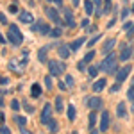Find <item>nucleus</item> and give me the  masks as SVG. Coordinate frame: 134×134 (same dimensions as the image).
I'll return each mask as SVG.
<instances>
[{"instance_id":"nucleus-46","label":"nucleus","mask_w":134,"mask_h":134,"mask_svg":"<svg viewBox=\"0 0 134 134\" xmlns=\"http://www.w3.org/2000/svg\"><path fill=\"white\" fill-rule=\"evenodd\" d=\"M21 134H32V132H29V131H27L25 127H21Z\"/></svg>"},{"instance_id":"nucleus-50","label":"nucleus","mask_w":134,"mask_h":134,"mask_svg":"<svg viewBox=\"0 0 134 134\" xmlns=\"http://www.w3.org/2000/svg\"><path fill=\"white\" fill-rule=\"evenodd\" d=\"M90 134H98V131H97V129H91V132Z\"/></svg>"},{"instance_id":"nucleus-23","label":"nucleus","mask_w":134,"mask_h":134,"mask_svg":"<svg viewBox=\"0 0 134 134\" xmlns=\"http://www.w3.org/2000/svg\"><path fill=\"white\" fill-rule=\"evenodd\" d=\"M38 31L41 32V34H50V27H48V25H45V23H41V21H40V29H38Z\"/></svg>"},{"instance_id":"nucleus-52","label":"nucleus","mask_w":134,"mask_h":134,"mask_svg":"<svg viewBox=\"0 0 134 134\" xmlns=\"http://www.w3.org/2000/svg\"><path fill=\"white\" fill-rule=\"evenodd\" d=\"M2 105H4V100H2V98H0V107H2Z\"/></svg>"},{"instance_id":"nucleus-27","label":"nucleus","mask_w":134,"mask_h":134,"mask_svg":"<svg viewBox=\"0 0 134 134\" xmlns=\"http://www.w3.org/2000/svg\"><path fill=\"white\" fill-rule=\"evenodd\" d=\"M95 122H97V113H95V111H91V114H90V129H93V127H95Z\"/></svg>"},{"instance_id":"nucleus-25","label":"nucleus","mask_w":134,"mask_h":134,"mask_svg":"<svg viewBox=\"0 0 134 134\" xmlns=\"http://www.w3.org/2000/svg\"><path fill=\"white\" fill-rule=\"evenodd\" d=\"M93 57H95V52L90 50L88 54H86V55H84V63H86V64H88V63H91V61H93Z\"/></svg>"},{"instance_id":"nucleus-6","label":"nucleus","mask_w":134,"mask_h":134,"mask_svg":"<svg viewBox=\"0 0 134 134\" xmlns=\"http://www.w3.org/2000/svg\"><path fill=\"white\" fill-rule=\"evenodd\" d=\"M50 120H52V105L50 104H45V107L41 111V122L43 124H48Z\"/></svg>"},{"instance_id":"nucleus-13","label":"nucleus","mask_w":134,"mask_h":134,"mask_svg":"<svg viewBox=\"0 0 134 134\" xmlns=\"http://www.w3.org/2000/svg\"><path fill=\"white\" fill-rule=\"evenodd\" d=\"M105 79H98V81H97V82L93 84V91L95 93H100V91H104V88H105Z\"/></svg>"},{"instance_id":"nucleus-40","label":"nucleus","mask_w":134,"mask_h":134,"mask_svg":"<svg viewBox=\"0 0 134 134\" xmlns=\"http://www.w3.org/2000/svg\"><path fill=\"white\" fill-rule=\"evenodd\" d=\"M59 90H63V91H66V90H68V86H66V82H59Z\"/></svg>"},{"instance_id":"nucleus-2","label":"nucleus","mask_w":134,"mask_h":134,"mask_svg":"<svg viewBox=\"0 0 134 134\" xmlns=\"http://www.w3.org/2000/svg\"><path fill=\"white\" fill-rule=\"evenodd\" d=\"M66 70V66H64V63H59V61H48V72L50 75H59Z\"/></svg>"},{"instance_id":"nucleus-49","label":"nucleus","mask_w":134,"mask_h":134,"mask_svg":"<svg viewBox=\"0 0 134 134\" xmlns=\"http://www.w3.org/2000/svg\"><path fill=\"white\" fill-rule=\"evenodd\" d=\"M54 4H57V5H63V0H54Z\"/></svg>"},{"instance_id":"nucleus-28","label":"nucleus","mask_w":134,"mask_h":134,"mask_svg":"<svg viewBox=\"0 0 134 134\" xmlns=\"http://www.w3.org/2000/svg\"><path fill=\"white\" fill-rule=\"evenodd\" d=\"M111 11V0H105V5H104V9H102V14H107Z\"/></svg>"},{"instance_id":"nucleus-35","label":"nucleus","mask_w":134,"mask_h":134,"mask_svg":"<svg viewBox=\"0 0 134 134\" xmlns=\"http://www.w3.org/2000/svg\"><path fill=\"white\" fill-rule=\"evenodd\" d=\"M23 109H25V111H27V113H32V111H34V107H32L31 104H27V102L23 104Z\"/></svg>"},{"instance_id":"nucleus-20","label":"nucleus","mask_w":134,"mask_h":134,"mask_svg":"<svg viewBox=\"0 0 134 134\" xmlns=\"http://www.w3.org/2000/svg\"><path fill=\"white\" fill-rule=\"evenodd\" d=\"M54 100H55V111L61 114V111L64 109V102H63V98H61V97H55Z\"/></svg>"},{"instance_id":"nucleus-39","label":"nucleus","mask_w":134,"mask_h":134,"mask_svg":"<svg viewBox=\"0 0 134 134\" xmlns=\"http://www.w3.org/2000/svg\"><path fill=\"white\" fill-rule=\"evenodd\" d=\"M88 25H90V20H88V18H84V20L81 21V27H88Z\"/></svg>"},{"instance_id":"nucleus-29","label":"nucleus","mask_w":134,"mask_h":134,"mask_svg":"<svg viewBox=\"0 0 134 134\" xmlns=\"http://www.w3.org/2000/svg\"><path fill=\"white\" fill-rule=\"evenodd\" d=\"M100 38H102V36H100V34H97V36H95V38H91V40H90V41H88V47H93V45H95V43L98 41V40H100Z\"/></svg>"},{"instance_id":"nucleus-8","label":"nucleus","mask_w":134,"mask_h":134,"mask_svg":"<svg viewBox=\"0 0 134 134\" xmlns=\"http://www.w3.org/2000/svg\"><path fill=\"white\" fill-rule=\"evenodd\" d=\"M57 52H59V57H61V59H68L72 50H70V47H68V45H59Z\"/></svg>"},{"instance_id":"nucleus-51","label":"nucleus","mask_w":134,"mask_h":134,"mask_svg":"<svg viewBox=\"0 0 134 134\" xmlns=\"http://www.w3.org/2000/svg\"><path fill=\"white\" fill-rule=\"evenodd\" d=\"M131 88L134 90V77H132V82H131Z\"/></svg>"},{"instance_id":"nucleus-42","label":"nucleus","mask_w":134,"mask_h":134,"mask_svg":"<svg viewBox=\"0 0 134 134\" xmlns=\"http://www.w3.org/2000/svg\"><path fill=\"white\" fill-rule=\"evenodd\" d=\"M127 95H129V98H131V100H134V90H132V88L129 90V93H127Z\"/></svg>"},{"instance_id":"nucleus-37","label":"nucleus","mask_w":134,"mask_h":134,"mask_svg":"<svg viewBox=\"0 0 134 134\" xmlns=\"http://www.w3.org/2000/svg\"><path fill=\"white\" fill-rule=\"evenodd\" d=\"M116 91H120V84H116V82H114V86L111 88V93H116Z\"/></svg>"},{"instance_id":"nucleus-41","label":"nucleus","mask_w":134,"mask_h":134,"mask_svg":"<svg viewBox=\"0 0 134 134\" xmlns=\"http://www.w3.org/2000/svg\"><path fill=\"white\" fill-rule=\"evenodd\" d=\"M77 68H79V70H84V68H86V63H84V61H81L79 64H77Z\"/></svg>"},{"instance_id":"nucleus-33","label":"nucleus","mask_w":134,"mask_h":134,"mask_svg":"<svg viewBox=\"0 0 134 134\" xmlns=\"http://www.w3.org/2000/svg\"><path fill=\"white\" fill-rule=\"evenodd\" d=\"M0 134H11L9 127H5V125H0Z\"/></svg>"},{"instance_id":"nucleus-53","label":"nucleus","mask_w":134,"mask_h":134,"mask_svg":"<svg viewBox=\"0 0 134 134\" xmlns=\"http://www.w3.org/2000/svg\"><path fill=\"white\" fill-rule=\"evenodd\" d=\"M132 113H134V100H132Z\"/></svg>"},{"instance_id":"nucleus-15","label":"nucleus","mask_w":134,"mask_h":134,"mask_svg":"<svg viewBox=\"0 0 134 134\" xmlns=\"http://www.w3.org/2000/svg\"><path fill=\"white\" fill-rule=\"evenodd\" d=\"M9 32H13V34H14V36H16V38H18V41H23V36H21V32H20V29H18V27H16V25H14V23H13V25H9Z\"/></svg>"},{"instance_id":"nucleus-26","label":"nucleus","mask_w":134,"mask_h":134,"mask_svg":"<svg viewBox=\"0 0 134 134\" xmlns=\"http://www.w3.org/2000/svg\"><path fill=\"white\" fill-rule=\"evenodd\" d=\"M97 73H98V66H90L88 68V75L90 77H97Z\"/></svg>"},{"instance_id":"nucleus-10","label":"nucleus","mask_w":134,"mask_h":134,"mask_svg":"<svg viewBox=\"0 0 134 134\" xmlns=\"http://www.w3.org/2000/svg\"><path fill=\"white\" fill-rule=\"evenodd\" d=\"M114 45H116V40H107V41L104 43V47H102V54H111V50L114 48Z\"/></svg>"},{"instance_id":"nucleus-11","label":"nucleus","mask_w":134,"mask_h":134,"mask_svg":"<svg viewBox=\"0 0 134 134\" xmlns=\"http://www.w3.org/2000/svg\"><path fill=\"white\" fill-rule=\"evenodd\" d=\"M100 129H102V132L109 129V113H107V111L102 113V118H100Z\"/></svg>"},{"instance_id":"nucleus-55","label":"nucleus","mask_w":134,"mask_h":134,"mask_svg":"<svg viewBox=\"0 0 134 134\" xmlns=\"http://www.w3.org/2000/svg\"><path fill=\"white\" fill-rule=\"evenodd\" d=\"M72 134H77V132H72Z\"/></svg>"},{"instance_id":"nucleus-48","label":"nucleus","mask_w":134,"mask_h":134,"mask_svg":"<svg viewBox=\"0 0 134 134\" xmlns=\"http://www.w3.org/2000/svg\"><path fill=\"white\" fill-rule=\"evenodd\" d=\"M0 43H5V38L2 36V32H0Z\"/></svg>"},{"instance_id":"nucleus-3","label":"nucleus","mask_w":134,"mask_h":134,"mask_svg":"<svg viewBox=\"0 0 134 134\" xmlns=\"http://www.w3.org/2000/svg\"><path fill=\"white\" fill-rule=\"evenodd\" d=\"M45 14L50 18L54 23H57V25H63V20L59 18V13H57V9H54V7H45Z\"/></svg>"},{"instance_id":"nucleus-24","label":"nucleus","mask_w":134,"mask_h":134,"mask_svg":"<svg viewBox=\"0 0 134 134\" xmlns=\"http://www.w3.org/2000/svg\"><path fill=\"white\" fill-rule=\"evenodd\" d=\"M47 125H48V129H50V132H52V134L57 132V122H55L54 118H52V120H50V122H48Z\"/></svg>"},{"instance_id":"nucleus-21","label":"nucleus","mask_w":134,"mask_h":134,"mask_svg":"<svg viewBox=\"0 0 134 134\" xmlns=\"http://www.w3.org/2000/svg\"><path fill=\"white\" fill-rule=\"evenodd\" d=\"M47 50H48V47H47V48H40V52H38V59L41 63L47 61Z\"/></svg>"},{"instance_id":"nucleus-17","label":"nucleus","mask_w":134,"mask_h":134,"mask_svg":"<svg viewBox=\"0 0 134 134\" xmlns=\"http://www.w3.org/2000/svg\"><path fill=\"white\" fill-rule=\"evenodd\" d=\"M116 114H118L120 118H125V116H127V111H125V102H120V104H118V107H116Z\"/></svg>"},{"instance_id":"nucleus-38","label":"nucleus","mask_w":134,"mask_h":134,"mask_svg":"<svg viewBox=\"0 0 134 134\" xmlns=\"http://www.w3.org/2000/svg\"><path fill=\"white\" fill-rule=\"evenodd\" d=\"M0 23H2V25H7V18H5L4 14H0Z\"/></svg>"},{"instance_id":"nucleus-30","label":"nucleus","mask_w":134,"mask_h":134,"mask_svg":"<svg viewBox=\"0 0 134 134\" xmlns=\"http://www.w3.org/2000/svg\"><path fill=\"white\" fill-rule=\"evenodd\" d=\"M61 34H63V31H61V29H54V31L50 32V36H52V38H59Z\"/></svg>"},{"instance_id":"nucleus-19","label":"nucleus","mask_w":134,"mask_h":134,"mask_svg":"<svg viewBox=\"0 0 134 134\" xmlns=\"http://www.w3.org/2000/svg\"><path fill=\"white\" fill-rule=\"evenodd\" d=\"M31 93H32L34 98H38V97L41 95V86H40V84H32L31 86Z\"/></svg>"},{"instance_id":"nucleus-36","label":"nucleus","mask_w":134,"mask_h":134,"mask_svg":"<svg viewBox=\"0 0 134 134\" xmlns=\"http://www.w3.org/2000/svg\"><path fill=\"white\" fill-rule=\"evenodd\" d=\"M9 13H13V14H16V13H18V5H16V4H13V5H9Z\"/></svg>"},{"instance_id":"nucleus-31","label":"nucleus","mask_w":134,"mask_h":134,"mask_svg":"<svg viewBox=\"0 0 134 134\" xmlns=\"http://www.w3.org/2000/svg\"><path fill=\"white\" fill-rule=\"evenodd\" d=\"M45 86H47L48 90L52 88V75H47V77H45Z\"/></svg>"},{"instance_id":"nucleus-5","label":"nucleus","mask_w":134,"mask_h":134,"mask_svg":"<svg viewBox=\"0 0 134 134\" xmlns=\"http://www.w3.org/2000/svg\"><path fill=\"white\" fill-rule=\"evenodd\" d=\"M86 105H88L91 111H97V109L102 107V100H100L98 97H91V98H86Z\"/></svg>"},{"instance_id":"nucleus-4","label":"nucleus","mask_w":134,"mask_h":134,"mask_svg":"<svg viewBox=\"0 0 134 134\" xmlns=\"http://www.w3.org/2000/svg\"><path fill=\"white\" fill-rule=\"evenodd\" d=\"M131 55H132V48H131L129 45L122 43V45H120V59H122V61H127V59H131Z\"/></svg>"},{"instance_id":"nucleus-16","label":"nucleus","mask_w":134,"mask_h":134,"mask_svg":"<svg viewBox=\"0 0 134 134\" xmlns=\"http://www.w3.org/2000/svg\"><path fill=\"white\" fill-rule=\"evenodd\" d=\"M93 9H95L93 0H86V2H84V11H86V14H88V16H90V14H93Z\"/></svg>"},{"instance_id":"nucleus-47","label":"nucleus","mask_w":134,"mask_h":134,"mask_svg":"<svg viewBox=\"0 0 134 134\" xmlns=\"http://www.w3.org/2000/svg\"><path fill=\"white\" fill-rule=\"evenodd\" d=\"M4 120H5V116H4V114L0 113V124H4Z\"/></svg>"},{"instance_id":"nucleus-7","label":"nucleus","mask_w":134,"mask_h":134,"mask_svg":"<svg viewBox=\"0 0 134 134\" xmlns=\"http://www.w3.org/2000/svg\"><path fill=\"white\" fill-rule=\"evenodd\" d=\"M129 72H131V66H129V64H127V66H124V68H120V70H118V73H116L118 82L125 81V79H127V75H129Z\"/></svg>"},{"instance_id":"nucleus-54","label":"nucleus","mask_w":134,"mask_h":134,"mask_svg":"<svg viewBox=\"0 0 134 134\" xmlns=\"http://www.w3.org/2000/svg\"><path fill=\"white\" fill-rule=\"evenodd\" d=\"M47 2H54V0H47Z\"/></svg>"},{"instance_id":"nucleus-44","label":"nucleus","mask_w":134,"mask_h":134,"mask_svg":"<svg viewBox=\"0 0 134 134\" xmlns=\"http://www.w3.org/2000/svg\"><path fill=\"white\" fill-rule=\"evenodd\" d=\"M127 14H129V9H124V11H122V18H127Z\"/></svg>"},{"instance_id":"nucleus-43","label":"nucleus","mask_w":134,"mask_h":134,"mask_svg":"<svg viewBox=\"0 0 134 134\" xmlns=\"http://www.w3.org/2000/svg\"><path fill=\"white\" fill-rule=\"evenodd\" d=\"M9 82V79H7V77H2V79H0V84H7Z\"/></svg>"},{"instance_id":"nucleus-18","label":"nucleus","mask_w":134,"mask_h":134,"mask_svg":"<svg viewBox=\"0 0 134 134\" xmlns=\"http://www.w3.org/2000/svg\"><path fill=\"white\" fill-rule=\"evenodd\" d=\"M66 113H68V120H75V116H77V111H75V107H73V104H70L68 107H66Z\"/></svg>"},{"instance_id":"nucleus-14","label":"nucleus","mask_w":134,"mask_h":134,"mask_svg":"<svg viewBox=\"0 0 134 134\" xmlns=\"http://www.w3.org/2000/svg\"><path fill=\"white\" fill-rule=\"evenodd\" d=\"M84 41H86L84 38H79V40H75V41H72L70 45H68V47H70V50H72V52H77L79 48H81V47H82V43H84Z\"/></svg>"},{"instance_id":"nucleus-9","label":"nucleus","mask_w":134,"mask_h":134,"mask_svg":"<svg viewBox=\"0 0 134 134\" xmlns=\"http://www.w3.org/2000/svg\"><path fill=\"white\" fill-rule=\"evenodd\" d=\"M18 18H20V21H21V23H32V21H34V16H32V14L29 13V11H21Z\"/></svg>"},{"instance_id":"nucleus-22","label":"nucleus","mask_w":134,"mask_h":134,"mask_svg":"<svg viewBox=\"0 0 134 134\" xmlns=\"http://www.w3.org/2000/svg\"><path fill=\"white\" fill-rule=\"evenodd\" d=\"M14 122L20 125V127H25V125H27V118H25V116H16V114H14Z\"/></svg>"},{"instance_id":"nucleus-34","label":"nucleus","mask_w":134,"mask_h":134,"mask_svg":"<svg viewBox=\"0 0 134 134\" xmlns=\"http://www.w3.org/2000/svg\"><path fill=\"white\" fill-rule=\"evenodd\" d=\"M11 107H13L14 111H18V109H20V102H18V100H13V102H11Z\"/></svg>"},{"instance_id":"nucleus-45","label":"nucleus","mask_w":134,"mask_h":134,"mask_svg":"<svg viewBox=\"0 0 134 134\" xmlns=\"http://www.w3.org/2000/svg\"><path fill=\"white\" fill-rule=\"evenodd\" d=\"M72 4H73V7H77V5L81 4V0H72Z\"/></svg>"},{"instance_id":"nucleus-12","label":"nucleus","mask_w":134,"mask_h":134,"mask_svg":"<svg viewBox=\"0 0 134 134\" xmlns=\"http://www.w3.org/2000/svg\"><path fill=\"white\" fill-rule=\"evenodd\" d=\"M64 20H66L68 27H75V20H73V14L70 9H64Z\"/></svg>"},{"instance_id":"nucleus-32","label":"nucleus","mask_w":134,"mask_h":134,"mask_svg":"<svg viewBox=\"0 0 134 134\" xmlns=\"http://www.w3.org/2000/svg\"><path fill=\"white\" fill-rule=\"evenodd\" d=\"M73 84H75V81H73V77H72V75H68V77H66V86H68V88H72Z\"/></svg>"},{"instance_id":"nucleus-1","label":"nucleus","mask_w":134,"mask_h":134,"mask_svg":"<svg viewBox=\"0 0 134 134\" xmlns=\"http://www.w3.org/2000/svg\"><path fill=\"white\" fill-rule=\"evenodd\" d=\"M116 57H120V55H116V54H107V57L98 64V70H102V72H105V73H118L120 68H118Z\"/></svg>"}]
</instances>
